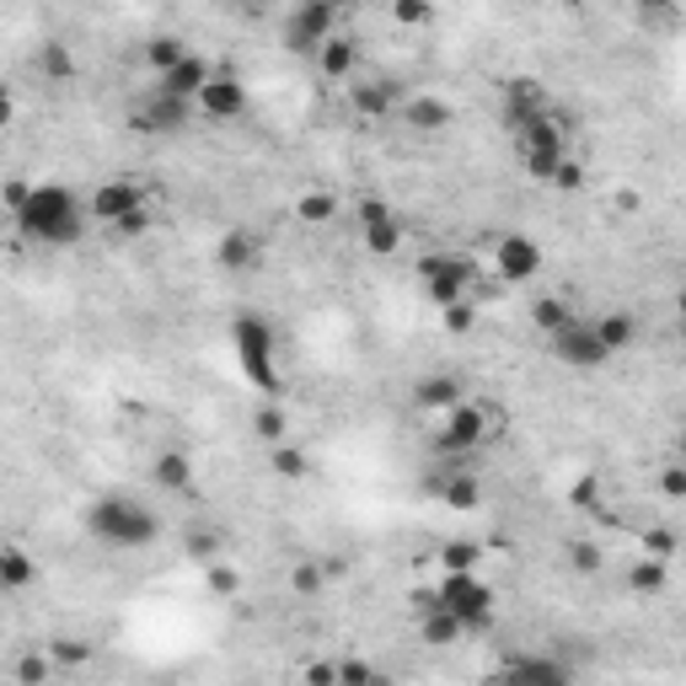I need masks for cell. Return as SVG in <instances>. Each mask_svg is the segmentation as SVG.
I'll return each instance as SVG.
<instances>
[{
    "instance_id": "cell-6",
    "label": "cell",
    "mask_w": 686,
    "mask_h": 686,
    "mask_svg": "<svg viewBox=\"0 0 686 686\" xmlns=\"http://www.w3.org/2000/svg\"><path fill=\"white\" fill-rule=\"evenodd\" d=\"M435 596H440V606H446L467 633H483V627L494 623V585L483 579L478 568H456V574H446Z\"/></svg>"
},
{
    "instance_id": "cell-36",
    "label": "cell",
    "mask_w": 686,
    "mask_h": 686,
    "mask_svg": "<svg viewBox=\"0 0 686 686\" xmlns=\"http://www.w3.org/2000/svg\"><path fill=\"white\" fill-rule=\"evenodd\" d=\"M526 156V172L537 182H553V172H558V161H564L568 150H520Z\"/></svg>"
},
{
    "instance_id": "cell-23",
    "label": "cell",
    "mask_w": 686,
    "mask_h": 686,
    "mask_svg": "<svg viewBox=\"0 0 686 686\" xmlns=\"http://www.w3.org/2000/svg\"><path fill=\"white\" fill-rule=\"evenodd\" d=\"M150 483H156V488H172V494L193 488V461H188V450H161V456L150 461Z\"/></svg>"
},
{
    "instance_id": "cell-43",
    "label": "cell",
    "mask_w": 686,
    "mask_h": 686,
    "mask_svg": "<svg viewBox=\"0 0 686 686\" xmlns=\"http://www.w3.org/2000/svg\"><path fill=\"white\" fill-rule=\"evenodd\" d=\"M659 488H665L670 499H682V494H686V473H682V467H676V461L665 467V478H659Z\"/></svg>"
},
{
    "instance_id": "cell-33",
    "label": "cell",
    "mask_w": 686,
    "mask_h": 686,
    "mask_svg": "<svg viewBox=\"0 0 686 686\" xmlns=\"http://www.w3.org/2000/svg\"><path fill=\"white\" fill-rule=\"evenodd\" d=\"M478 558H483L478 541H446V547H440V568H446V574H456V568H478Z\"/></svg>"
},
{
    "instance_id": "cell-27",
    "label": "cell",
    "mask_w": 686,
    "mask_h": 686,
    "mask_svg": "<svg viewBox=\"0 0 686 686\" xmlns=\"http://www.w3.org/2000/svg\"><path fill=\"white\" fill-rule=\"evenodd\" d=\"M182 54H188V43H182L178 32H156V38H150V43H146V64H150V70H156V76H161L167 64H178Z\"/></svg>"
},
{
    "instance_id": "cell-35",
    "label": "cell",
    "mask_w": 686,
    "mask_h": 686,
    "mask_svg": "<svg viewBox=\"0 0 686 686\" xmlns=\"http://www.w3.org/2000/svg\"><path fill=\"white\" fill-rule=\"evenodd\" d=\"M182 547H188V558H193V564H215V558H220V531L199 526V531H188V541H182Z\"/></svg>"
},
{
    "instance_id": "cell-16",
    "label": "cell",
    "mask_w": 686,
    "mask_h": 686,
    "mask_svg": "<svg viewBox=\"0 0 686 686\" xmlns=\"http://www.w3.org/2000/svg\"><path fill=\"white\" fill-rule=\"evenodd\" d=\"M209 70H215V64H209L205 54H193V49H188L178 64H167V70L156 76V91H172V97H182V102H193V97L205 91Z\"/></svg>"
},
{
    "instance_id": "cell-47",
    "label": "cell",
    "mask_w": 686,
    "mask_h": 686,
    "mask_svg": "<svg viewBox=\"0 0 686 686\" xmlns=\"http://www.w3.org/2000/svg\"><path fill=\"white\" fill-rule=\"evenodd\" d=\"M0 193H6V209H17V205H22V193H28V182H6Z\"/></svg>"
},
{
    "instance_id": "cell-12",
    "label": "cell",
    "mask_w": 686,
    "mask_h": 686,
    "mask_svg": "<svg viewBox=\"0 0 686 686\" xmlns=\"http://www.w3.org/2000/svg\"><path fill=\"white\" fill-rule=\"evenodd\" d=\"M129 123H135V135H182V129L193 123V102H182V97H172V91L150 87V97L129 113Z\"/></svg>"
},
{
    "instance_id": "cell-31",
    "label": "cell",
    "mask_w": 686,
    "mask_h": 686,
    "mask_svg": "<svg viewBox=\"0 0 686 686\" xmlns=\"http://www.w3.org/2000/svg\"><path fill=\"white\" fill-rule=\"evenodd\" d=\"M568 317H574V311H568V300H558V296L531 300V322H537L541 332H558V328L568 322Z\"/></svg>"
},
{
    "instance_id": "cell-38",
    "label": "cell",
    "mask_w": 686,
    "mask_h": 686,
    "mask_svg": "<svg viewBox=\"0 0 686 686\" xmlns=\"http://www.w3.org/2000/svg\"><path fill=\"white\" fill-rule=\"evenodd\" d=\"M446 311V328L450 332H473L478 328V300H456V306H440Z\"/></svg>"
},
{
    "instance_id": "cell-29",
    "label": "cell",
    "mask_w": 686,
    "mask_h": 686,
    "mask_svg": "<svg viewBox=\"0 0 686 686\" xmlns=\"http://www.w3.org/2000/svg\"><path fill=\"white\" fill-rule=\"evenodd\" d=\"M627 585H633L638 596H659V590H665V558H655V553H644V564H633V574H627Z\"/></svg>"
},
{
    "instance_id": "cell-8",
    "label": "cell",
    "mask_w": 686,
    "mask_h": 686,
    "mask_svg": "<svg viewBox=\"0 0 686 686\" xmlns=\"http://www.w3.org/2000/svg\"><path fill=\"white\" fill-rule=\"evenodd\" d=\"M547 349H553V359L568 365V370H600V365L612 359L590 317H568L558 332H547Z\"/></svg>"
},
{
    "instance_id": "cell-14",
    "label": "cell",
    "mask_w": 686,
    "mask_h": 686,
    "mask_svg": "<svg viewBox=\"0 0 686 686\" xmlns=\"http://www.w3.org/2000/svg\"><path fill=\"white\" fill-rule=\"evenodd\" d=\"M215 269H226V274L264 269V237H258L252 226H231L226 237L215 241Z\"/></svg>"
},
{
    "instance_id": "cell-40",
    "label": "cell",
    "mask_w": 686,
    "mask_h": 686,
    "mask_svg": "<svg viewBox=\"0 0 686 686\" xmlns=\"http://www.w3.org/2000/svg\"><path fill=\"white\" fill-rule=\"evenodd\" d=\"M49 670H54V659L49 655H22L17 659V676H22V682H43Z\"/></svg>"
},
{
    "instance_id": "cell-50",
    "label": "cell",
    "mask_w": 686,
    "mask_h": 686,
    "mask_svg": "<svg viewBox=\"0 0 686 686\" xmlns=\"http://www.w3.org/2000/svg\"><path fill=\"white\" fill-rule=\"evenodd\" d=\"M258 6H269V0H258Z\"/></svg>"
},
{
    "instance_id": "cell-21",
    "label": "cell",
    "mask_w": 686,
    "mask_h": 686,
    "mask_svg": "<svg viewBox=\"0 0 686 686\" xmlns=\"http://www.w3.org/2000/svg\"><path fill=\"white\" fill-rule=\"evenodd\" d=\"M590 322H596L600 344H606V355L612 359L627 355V349L638 344V317H633V311H606V317H590Z\"/></svg>"
},
{
    "instance_id": "cell-4",
    "label": "cell",
    "mask_w": 686,
    "mask_h": 686,
    "mask_svg": "<svg viewBox=\"0 0 686 686\" xmlns=\"http://www.w3.org/2000/svg\"><path fill=\"white\" fill-rule=\"evenodd\" d=\"M231 349H237L241 376L264 397H279L285 391V376H279V338H274V322L258 317V311H241L231 322Z\"/></svg>"
},
{
    "instance_id": "cell-9",
    "label": "cell",
    "mask_w": 686,
    "mask_h": 686,
    "mask_svg": "<svg viewBox=\"0 0 686 686\" xmlns=\"http://www.w3.org/2000/svg\"><path fill=\"white\" fill-rule=\"evenodd\" d=\"M146 209V188L140 182H129V178H108V182H97L91 188V199H87V220L91 226H108V231H119L129 215H140Z\"/></svg>"
},
{
    "instance_id": "cell-22",
    "label": "cell",
    "mask_w": 686,
    "mask_h": 686,
    "mask_svg": "<svg viewBox=\"0 0 686 686\" xmlns=\"http://www.w3.org/2000/svg\"><path fill=\"white\" fill-rule=\"evenodd\" d=\"M414 402L418 408H429V414H440L450 402H461V381L446 376V370H435V376H418L414 381Z\"/></svg>"
},
{
    "instance_id": "cell-34",
    "label": "cell",
    "mask_w": 686,
    "mask_h": 686,
    "mask_svg": "<svg viewBox=\"0 0 686 686\" xmlns=\"http://www.w3.org/2000/svg\"><path fill=\"white\" fill-rule=\"evenodd\" d=\"M391 17L402 28H429L435 22V0H391Z\"/></svg>"
},
{
    "instance_id": "cell-44",
    "label": "cell",
    "mask_w": 686,
    "mask_h": 686,
    "mask_svg": "<svg viewBox=\"0 0 686 686\" xmlns=\"http://www.w3.org/2000/svg\"><path fill=\"white\" fill-rule=\"evenodd\" d=\"M644 547H649L655 558H670V553H676V537H670V531H649V537H644Z\"/></svg>"
},
{
    "instance_id": "cell-20",
    "label": "cell",
    "mask_w": 686,
    "mask_h": 686,
    "mask_svg": "<svg viewBox=\"0 0 686 686\" xmlns=\"http://www.w3.org/2000/svg\"><path fill=\"white\" fill-rule=\"evenodd\" d=\"M418 638H424L429 649H450V644H461V638H467V627L456 623L446 606L435 600V606H424V612H418Z\"/></svg>"
},
{
    "instance_id": "cell-39",
    "label": "cell",
    "mask_w": 686,
    "mask_h": 686,
    "mask_svg": "<svg viewBox=\"0 0 686 686\" xmlns=\"http://www.w3.org/2000/svg\"><path fill=\"white\" fill-rule=\"evenodd\" d=\"M49 659H60V665H87L91 644H81V638H54V644H49Z\"/></svg>"
},
{
    "instance_id": "cell-37",
    "label": "cell",
    "mask_w": 686,
    "mask_h": 686,
    "mask_svg": "<svg viewBox=\"0 0 686 686\" xmlns=\"http://www.w3.org/2000/svg\"><path fill=\"white\" fill-rule=\"evenodd\" d=\"M205 585L215 590V596H237V568L226 564V558H215V564H205Z\"/></svg>"
},
{
    "instance_id": "cell-26",
    "label": "cell",
    "mask_w": 686,
    "mask_h": 686,
    "mask_svg": "<svg viewBox=\"0 0 686 686\" xmlns=\"http://www.w3.org/2000/svg\"><path fill=\"white\" fill-rule=\"evenodd\" d=\"M296 215L306 220V226H328V220H338V215H344V205L332 199L328 188H311V193H300V199H296Z\"/></svg>"
},
{
    "instance_id": "cell-15",
    "label": "cell",
    "mask_w": 686,
    "mask_h": 686,
    "mask_svg": "<svg viewBox=\"0 0 686 686\" xmlns=\"http://www.w3.org/2000/svg\"><path fill=\"white\" fill-rule=\"evenodd\" d=\"M494 269H499V279H509V285H526V279L541 269V247L531 237H520V231H509V237L494 241Z\"/></svg>"
},
{
    "instance_id": "cell-5",
    "label": "cell",
    "mask_w": 686,
    "mask_h": 686,
    "mask_svg": "<svg viewBox=\"0 0 686 686\" xmlns=\"http://www.w3.org/2000/svg\"><path fill=\"white\" fill-rule=\"evenodd\" d=\"M418 285H424L429 306H456V300L478 296L483 269L467 252H429V258H418Z\"/></svg>"
},
{
    "instance_id": "cell-2",
    "label": "cell",
    "mask_w": 686,
    "mask_h": 686,
    "mask_svg": "<svg viewBox=\"0 0 686 686\" xmlns=\"http://www.w3.org/2000/svg\"><path fill=\"white\" fill-rule=\"evenodd\" d=\"M81 520H87V537L113 547V553H146L161 541V515L135 494H102L87 505Z\"/></svg>"
},
{
    "instance_id": "cell-45",
    "label": "cell",
    "mask_w": 686,
    "mask_h": 686,
    "mask_svg": "<svg viewBox=\"0 0 686 686\" xmlns=\"http://www.w3.org/2000/svg\"><path fill=\"white\" fill-rule=\"evenodd\" d=\"M638 6V17H670L676 11V0H633Z\"/></svg>"
},
{
    "instance_id": "cell-49",
    "label": "cell",
    "mask_w": 686,
    "mask_h": 686,
    "mask_svg": "<svg viewBox=\"0 0 686 686\" xmlns=\"http://www.w3.org/2000/svg\"><path fill=\"white\" fill-rule=\"evenodd\" d=\"M306 682H338V670H332V665H311V670H306Z\"/></svg>"
},
{
    "instance_id": "cell-46",
    "label": "cell",
    "mask_w": 686,
    "mask_h": 686,
    "mask_svg": "<svg viewBox=\"0 0 686 686\" xmlns=\"http://www.w3.org/2000/svg\"><path fill=\"white\" fill-rule=\"evenodd\" d=\"M11 119H17V97L11 87H0V129H11Z\"/></svg>"
},
{
    "instance_id": "cell-18",
    "label": "cell",
    "mask_w": 686,
    "mask_h": 686,
    "mask_svg": "<svg viewBox=\"0 0 686 686\" xmlns=\"http://www.w3.org/2000/svg\"><path fill=\"white\" fill-rule=\"evenodd\" d=\"M397 113H402V123H408L414 135H446L450 119H456L446 97H408V102H402Z\"/></svg>"
},
{
    "instance_id": "cell-7",
    "label": "cell",
    "mask_w": 686,
    "mask_h": 686,
    "mask_svg": "<svg viewBox=\"0 0 686 686\" xmlns=\"http://www.w3.org/2000/svg\"><path fill=\"white\" fill-rule=\"evenodd\" d=\"M332 32H344V0H296L285 17V49L317 54Z\"/></svg>"
},
{
    "instance_id": "cell-11",
    "label": "cell",
    "mask_w": 686,
    "mask_h": 686,
    "mask_svg": "<svg viewBox=\"0 0 686 686\" xmlns=\"http://www.w3.org/2000/svg\"><path fill=\"white\" fill-rule=\"evenodd\" d=\"M408 102V87L397 81V76H355L349 81V108H355L359 119H391L397 108Z\"/></svg>"
},
{
    "instance_id": "cell-41",
    "label": "cell",
    "mask_w": 686,
    "mask_h": 686,
    "mask_svg": "<svg viewBox=\"0 0 686 686\" xmlns=\"http://www.w3.org/2000/svg\"><path fill=\"white\" fill-rule=\"evenodd\" d=\"M338 670V682H349V686H359V682H376V670L365 665V659H344V665H332Z\"/></svg>"
},
{
    "instance_id": "cell-30",
    "label": "cell",
    "mask_w": 686,
    "mask_h": 686,
    "mask_svg": "<svg viewBox=\"0 0 686 686\" xmlns=\"http://www.w3.org/2000/svg\"><path fill=\"white\" fill-rule=\"evenodd\" d=\"M285 429H290V424H285V408H274V402H264V408L252 414V435H258L264 446H279Z\"/></svg>"
},
{
    "instance_id": "cell-32",
    "label": "cell",
    "mask_w": 686,
    "mask_h": 686,
    "mask_svg": "<svg viewBox=\"0 0 686 686\" xmlns=\"http://www.w3.org/2000/svg\"><path fill=\"white\" fill-rule=\"evenodd\" d=\"M322 585H328V568L317 564V558H300V564L290 568V590H296V596H317Z\"/></svg>"
},
{
    "instance_id": "cell-28",
    "label": "cell",
    "mask_w": 686,
    "mask_h": 686,
    "mask_svg": "<svg viewBox=\"0 0 686 686\" xmlns=\"http://www.w3.org/2000/svg\"><path fill=\"white\" fill-rule=\"evenodd\" d=\"M274 473H279L285 483L311 478V456H306L300 446H290V440H279V446H274Z\"/></svg>"
},
{
    "instance_id": "cell-19",
    "label": "cell",
    "mask_w": 686,
    "mask_h": 686,
    "mask_svg": "<svg viewBox=\"0 0 686 686\" xmlns=\"http://www.w3.org/2000/svg\"><path fill=\"white\" fill-rule=\"evenodd\" d=\"M505 676L509 682H547V686H564L574 670H568L558 655H515L505 665Z\"/></svg>"
},
{
    "instance_id": "cell-42",
    "label": "cell",
    "mask_w": 686,
    "mask_h": 686,
    "mask_svg": "<svg viewBox=\"0 0 686 686\" xmlns=\"http://www.w3.org/2000/svg\"><path fill=\"white\" fill-rule=\"evenodd\" d=\"M553 182H558V188H579V182H585V167H579L574 156H564V161H558V172H553Z\"/></svg>"
},
{
    "instance_id": "cell-17",
    "label": "cell",
    "mask_w": 686,
    "mask_h": 686,
    "mask_svg": "<svg viewBox=\"0 0 686 686\" xmlns=\"http://www.w3.org/2000/svg\"><path fill=\"white\" fill-rule=\"evenodd\" d=\"M317 70H322V81H338V87H349L359 76V43L349 32H332L328 43L317 49Z\"/></svg>"
},
{
    "instance_id": "cell-3",
    "label": "cell",
    "mask_w": 686,
    "mask_h": 686,
    "mask_svg": "<svg viewBox=\"0 0 686 686\" xmlns=\"http://www.w3.org/2000/svg\"><path fill=\"white\" fill-rule=\"evenodd\" d=\"M505 424H509V414L499 408V402H488V397L450 402L429 446H435V456H446V461H473V450L494 446V440L505 435Z\"/></svg>"
},
{
    "instance_id": "cell-48",
    "label": "cell",
    "mask_w": 686,
    "mask_h": 686,
    "mask_svg": "<svg viewBox=\"0 0 686 686\" xmlns=\"http://www.w3.org/2000/svg\"><path fill=\"white\" fill-rule=\"evenodd\" d=\"M574 564L585 568V574H590V568L600 564V558H596V547H574Z\"/></svg>"
},
{
    "instance_id": "cell-13",
    "label": "cell",
    "mask_w": 686,
    "mask_h": 686,
    "mask_svg": "<svg viewBox=\"0 0 686 686\" xmlns=\"http://www.w3.org/2000/svg\"><path fill=\"white\" fill-rule=\"evenodd\" d=\"M355 220H359V237H365V252H370V258H397V252H402V215L391 205L365 199Z\"/></svg>"
},
{
    "instance_id": "cell-24",
    "label": "cell",
    "mask_w": 686,
    "mask_h": 686,
    "mask_svg": "<svg viewBox=\"0 0 686 686\" xmlns=\"http://www.w3.org/2000/svg\"><path fill=\"white\" fill-rule=\"evenodd\" d=\"M32 579H38V564H32V553L11 547V541H0V590H28Z\"/></svg>"
},
{
    "instance_id": "cell-10",
    "label": "cell",
    "mask_w": 686,
    "mask_h": 686,
    "mask_svg": "<svg viewBox=\"0 0 686 686\" xmlns=\"http://www.w3.org/2000/svg\"><path fill=\"white\" fill-rule=\"evenodd\" d=\"M193 108H199L205 119H215V123L241 119V113H247V87H241V76H237V70H226V64H215V70H209V81H205V91L193 97Z\"/></svg>"
},
{
    "instance_id": "cell-25",
    "label": "cell",
    "mask_w": 686,
    "mask_h": 686,
    "mask_svg": "<svg viewBox=\"0 0 686 686\" xmlns=\"http://www.w3.org/2000/svg\"><path fill=\"white\" fill-rule=\"evenodd\" d=\"M32 64H38L49 81H70V76H76V54H70V43H64V38H43V43H38V54H32Z\"/></svg>"
},
{
    "instance_id": "cell-1",
    "label": "cell",
    "mask_w": 686,
    "mask_h": 686,
    "mask_svg": "<svg viewBox=\"0 0 686 686\" xmlns=\"http://www.w3.org/2000/svg\"><path fill=\"white\" fill-rule=\"evenodd\" d=\"M11 220H17V231H22L32 247H43V252L76 247L91 226L87 199H81L76 188H64V182H28L22 205L11 209Z\"/></svg>"
}]
</instances>
